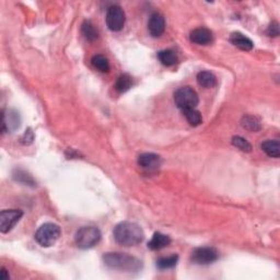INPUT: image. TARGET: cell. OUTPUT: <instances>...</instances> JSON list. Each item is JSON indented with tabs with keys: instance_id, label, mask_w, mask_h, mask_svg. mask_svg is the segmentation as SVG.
<instances>
[{
	"instance_id": "15",
	"label": "cell",
	"mask_w": 280,
	"mask_h": 280,
	"mask_svg": "<svg viewBox=\"0 0 280 280\" xmlns=\"http://www.w3.org/2000/svg\"><path fill=\"white\" fill-rule=\"evenodd\" d=\"M261 149L270 158L278 159L280 157V144L277 139H269L261 144Z\"/></svg>"
},
{
	"instance_id": "8",
	"label": "cell",
	"mask_w": 280,
	"mask_h": 280,
	"mask_svg": "<svg viewBox=\"0 0 280 280\" xmlns=\"http://www.w3.org/2000/svg\"><path fill=\"white\" fill-rule=\"evenodd\" d=\"M23 216V211L19 209L2 210L0 212V231L1 233H8L15 228Z\"/></svg>"
},
{
	"instance_id": "22",
	"label": "cell",
	"mask_w": 280,
	"mask_h": 280,
	"mask_svg": "<svg viewBox=\"0 0 280 280\" xmlns=\"http://www.w3.org/2000/svg\"><path fill=\"white\" fill-rule=\"evenodd\" d=\"M183 114H184V116L186 117V119H187V122L189 123L190 126L196 127L198 125H201L202 122H203L202 114L196 109H190V110L183 111Z\"/></svg>"
},
{
	"instance_id": "4",
	"label": "cell",
	"mask_w": 280,
	"mask_h": 280,
	"mask_svg": "<svg viewBox=\"0 0 280 280\" xmlns=\"http://www.w3.org/2000/svg\"><path fill=\"white\" fill-rule=\"evenodd\" d=\"M61 234V230L59 225L52 222H47V224H42L35 232V241H37L39 245L43 247H50L57 242Z\"/></svg>"
},
{
	"instance_id": "11",
	"label": "cell",
	"mask_w": 280,
	"mask_h": 280,
	"mask_svg": "<svg viewBox=\"0 0 280 280\" xmlns=\"http://www.w3.org/2000/svg\"><path fill=\"white\" fill-rule=\"evenodd\" d=\"M20 115L17 113L16 111L9 110V111H2V124H1V131L2 134L7 131H13L20 126Z\"/></svg>"
},
{
	"instance_id": "2",
	"label": "cell",
	"mask_w": 280,
	"mask_h": 280,
	"mask_svg": "<svg viewBox=\"0 0 280 280\" xmlns=\"http://www.w3.org/2000/svg\"><path fill=\"white\" fill-rule=\"evenodd\" d=\"M103 261L109 268L119 270V272L136 273L142 268V261L135 256L127 254V253H106L103 256Z\"/></svg>"
},
{
	"instance_id": "10",
	"label": "cell",
	"mask_w": 280,
	"mask_h": 280,
	"mask_svg": "<svg viewBox=\"0 0 280 280\" xmlns=\"http://www.w3.org/2000/svg\"><path fill=\"white\" fill-rule=\"evenodd\" d=\"M148 31L152 37H160L166 31V20L159 12H154L150 16L148 21Z\"/></svg>"
},
{
	"instance_id": "1",
	"label": "cell",
	"mask_w": 280,
	"mask_h": 280,
	"mask_svg": "<svg viewBox=\"0 0 280 280\" xmlns=\"http://www.w3.org/2000/svg\"><path fill=\"white\" fill-rule=\"evenodd\" d=\"M113 235L119 245L126 247L138 245L145 239L141 226L131 221H123L118 224L114 228Z\"/></svg>"
},
{
	"instance_id": "14",
	"label": "cell",
	"mask_w": 280,
	"mask_h": 280,
	"mask_svg": "<svg viewBox=\"0 0 280 280\" xmlns=\"http://www.w3.org/2000/svg\"><path fill=\"white\" fill-rule=\"evenodd\" d=\"M171 244V238L161 232H155L148 243V247L152 251H160Z\"/></svg>"
},
{
	"instance_id": "21",
	"label": "cell",
	"mask_w": 280,
	"mask_h": 280,
	"mask_svg": "<svg viewBox=\"0 0 280 280\" xmlns=\"http://www.w3.org/2000/svg\"><path fill=\"white\" fill-rule=\"evenodd\" d=\"M91 63L93 65V67L96 68L101 73H109L110 71V61L103 55H94L92 57Z\"/></svg>"
},
{
	"instance_id": "27",
	"label": "cell",
	"mask_w": 280,
	"mask_h": 280,
	"mask_svg": "<svg viewBox=\"0 0 280 280\" xmlns=\"http://www.w3.org/2000/svg\"><path fill=\"white\" fill-rule=\"evenodd\" d=\"M266 34L268 37H278L279 35V25L277 22H273L272 24L268 26L267 31H266Z\"/></svg>"
},
{
	"instance_id": "3",
	"label": "cell",
	"mask_w": 280,
	"mask_h": 280,
	"mask_svg": "<svg viewBox=\"0 0 280 280\" xmlns=\"http://www.w3.org/2000/svg\"><path fill=\"white\" fill-rule=\"evenodd\" d=\"M101 231L96 226L87 225L80 228L75 235V242L81 250H89L94 247L101 241Z\"/></svg>"
},
{
	"instance_id": "28",
	"label": "cell",
	"mask_w": 280,
	"mask_h": 280,
	"mask_svg": "<svg viewBox=\"0 0 280 280\" xmlns=\"http://www.w3.org/2000/svg\"><path fill=\"white\" fill-rule=\"evenodd\" d=\"M0 279L1 280L9 279V274L7 273V270L4 267H1V272H0Z\"/></svg>"
},
{
	"instance_id": "5",
	"label": "cell",
	"mask_w": 280,
	"mask_h": 280,
	"mask_svg": "<svg viewBox=\"0 0 280 280\" xmlns=\"http://www.w3.org/2000/svg\"><path fill=\"white\" fill-rule=\"evenodd\" d=\"M174 102L177 108L183 112V111L186 110L196 109L199 102V97L197 92L193 88L182 87L174 92Z\"/></svg>"
},
{
	"instance_id": "16",
	"label": "cell",
	"mask_w": 280,
	"mask_h": 280,
	"mask_svg": "<svg viewBox=\"0 0 280 280\" xmlns=\"http://www.w3.org/2000/svg\"><path fill=\"white\" fill-rule=\"evenodd\" d=\"M158 59L163 66L171 67V66H174L177 63L179 57L173 50H163L158 53Z\"/></svg>"
},
{
	"instance_id": "7",
	"label": "cell",
	"mask_w": 280,
	"mask_h": 280,
	"mask_svg": "<svg viewBox=\"0 0 280 280\" xmlns=\"http://www.w3.org/2000/svg\"><path fill=\"white\" fill-rule=\"evenodd\" d=\"M219 259V253L215 247L203 246L195 248L192 253L193 263L197 265H210Z\"/></svg>"
},
{
	"instance_id": "25",
	"label": "cell",
	"mask_w": 280,
	"mask_h": 280,
	"mask_svg": "<svg viewBox=\"0 0 280 280\" xmlns=\"http://www.w3.org/2000/svg\"><path fill=\"white\" fill-rule=\"evenodd\" d=\"M232 145L237 147L243 152H251L252 151V145L248 142L245 138H243L241 136H235L232 138Z\"/></svg>"
},
{
	"instance_id": "17",
	"label": "cell",
	"mask_w": 280,
	"mask_h": 280,
	"mask_svg": "<svg viewBox=\"0 0 280 280\" xmlns=\"http://www.w3.org/2000/svg\"><path fill=\"white\" fill-rule=\"evenodd\" d=\"M197 82L201 87L209 89V88H213L216 86L217 78H216L215 75L210 73V71L204 70V71H201V73H198Z\"/></svg>"
},
{
	"instance_id": "9",
	"label": "cell",
	"mask_w": 280,
	"mask_h": 280,
	"mask_svg": "<svg viewBox=\"0 0 280 280\" xmlns=\"http://www.w3.org/2000/svg\"><path fill=\"white\" fill-rule=\"evenodd\" d=\"M138 164L144 170L148 172L157 171L158 168L161 167L162 159L157 153L146 152L142 153L138 157Z\"/></svg>"
},
{
	"instance_id": "24",
	"label": "cell",
	"mask_w": 280,
	"mask_h": 280,
	"mask_svg": "<svg viewBox=\"0 0 280 280\" xmlns=\"http://www.w3.org/2000/svg\"><path fill=\"white\" fill-rule=\"evenodd\" d=\"M13 177H15L16 181L20 182V183L24 185H31V186L35 185V181L33 180V177L28 174L25 171L16 170V172L13 173Z\"/></svg>"
},
{
	"instance_id": "19",
	"label": "cell",
	"mask_w": 280,
	"mask_h": 280,
	"mask_svg": "<svg viewBox=\"0 0 280 280\" xmlns=\"http://www.w3.org/2000/svg\"><path fill=\"white\" fill-rule=\"evenodd\" d=\"M132 86V79L130 75L123 74L119 75L115 83V90L119 93H124L130 90Z\"/></svg>"
},
{
	"instance_id": "6",
	"label": "cell",
	"mask_w": 280,
	"mask_h": 280,
	"mask_svg": "<svg viewBox=\"0 0 280 280\" xmlns=\"http://www.w3.org/2000/svg\"><path fill=\"white\" fill-rule=\"evenodd\" d=\"M105 21L109 30L112 31V32H119V31L123 30L124 25H125V12L119 6L113 4V6L109 7L108 11H106Z\"/></svg>"
},
{
	"instance_id": "13",
	"label": "cell",
	"mask_w": 280,
	"mask_h": 280,
	"mask_svg": "<svg viewBox=\"0 0 280 280\" xmlns=\"http://www.w3.org/2000/svg\"><path fill=\"white\" fill-rule=\"evenodd\" d=\"M230 42L235 47L240 48L242 51H252L254 47V43L252 42L251 38H248L245 35L240 32H233L230 37Z\"/></svg>"
},
{
	"instance_id": "26",
	"label": "cell",
	"mask_w": 280,
	"mask_h": 280,
	"mask_svg": "<svg viewBox=\"0 0 280 280\" xmlns=\"http://www.w3.org/2000/svg\"><path fill=\"white\" fill-rule=\"evenodd\" d=\"M33 140H34V132L32 131L31 128H29V130L24 132L23 136H22L20 139V141L23 145H31L33 142Z\"/></svg>"
},
{
	"instance_id": "18",
	"label": "cell",
	"mask_w": 280,
	"mask_h": 280,
	"mask_svg": "<svg viewBox=\"0 0 280 280\" xmlns=\"http://www.w3.org/2000/svg\"><path fill=\"white\" fill-rule=\"evenodd\" d=\"M81 33L84 37V38L89 42H93L99 37V32L95 29V26L93 25L91 21H84L81 26Z\"/></svg>"
},
{
	"instance_id": "20",
	"label": "cell",
	"mask_w": 280,
	"mask_h": 280,
	"mask_svg": "<svg viewBox=\"0 0 280 280\" xmlns=\"http://www.w3.org/2000/svg\"><path fill=\"white\" fill-rule=\"evenodd\" d=\"M177 261H179V256L177 255H171L167 257H160L157 261V267L160 270H168L174 268Z\"/></svg>"
},
{
	"instance_id": "12",
	"label": "cell",
	"mask_w": 280,
	"mask_h": 280,
	"mask_svg": "<svg viewBox=\"0 0 280 280\" xmlns=\"http://www.w3.org/2000/svg\"><path fill=\"white\" fill-rule=\"evenodd\" d=\"M189 39L197 45H208L213 39L212 32L207 28H198L193 30L189 34Z\"/></svg>"
},
{
	"instance_id": "23",
	"label": "cell",
	"mask_w": 280,
	"mask_h": 280,
	"mask_svg": "<svg viewBox=\"0 0 280 280\" xmlns=\"http://www.w3.org/2000/svg\"><path fill=\"white\" fill-rule=\"evenodd\" d=\"M242 126L250 131H261V123L259 119L254 116H245L242 119Z\"/></svg>"
}]
</instances>
